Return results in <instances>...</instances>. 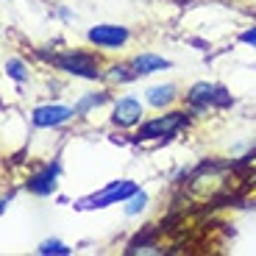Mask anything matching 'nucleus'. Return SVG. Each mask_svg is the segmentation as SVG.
Masks as SVG:
<instances>
[{"label": "nucleus", "mask_w": 256, "mask_h": 256, "mask_svg": "<svg viewBox=\"0 0 256 256\" xmlns=\"http://www.w3.org/2000/svg\"><path fill=\"white\" fill-rule=\"evenodd\" d=\"M50 62L56 64L58 70L64 72H72V76H81V78H100V70H98V58L92 53H84V50H67V53H58V56H50Z\"/></svg>", "instance_id": "f257e3e1"}, {"label": "nucleus", "mask_w": 256, "mask_h": 256, "mask_svg": "<svg viewBox=\"0 0 256 256\" xmlns=\"http://www.w3.org/2000/svg\"><path fill=\"white\" fill-rule=\"evenodd\" d=\"M184 126H186L184 112H170V114H164V117H156V120L145 122L136 136H140V140H164V136H173L176 131H181Z\"/></svg>", "instance_id": "f03ea898"}, {"label": "nucleus", "mask_w": 256, "mask_h": 256, "mask_svg": "<svg viewBox=\"0 0 256 256\" xmlns=\"http://www.w3.org/2000/svg\"><path fill=\"white\" fill-rule=\"evenodd\" d=\"M192 109H209V106H231V95L223 86H214V84H195L192 92L186 95Z\"/></svg>", "instance_id": "7ed1b4c3"}, {"label": "nucleus", "mask_w": 256, "mask_h": 256, "mask_svg": "<svg viewBox=\"0 0 256 256\" xmlns=\"http://www.w3.org/2000/svg\"><path fill=\"white\" fill-rule=\"evenodd\" d=\"M76 114V109H70V106H62V103H56V106H39V109H34V126L39 128H53V126H62V122H67L70 117Z\"/></svg>", "instance_id": "20e7f679"}, {"label": "nucleus", "mask_w": 256, "mask_h": 256, "mask_svg": "<svg viewBox=\"0 0 256 256\" xmlns=\"http://www.w3.org/2000/svg\"><path fill=\"white\" fill-rule=\"evenodd\" d=\"M136 192V186L131 181H114L109 184L103 192H98L95 198L86 200V206H109V204H120V200H128Z\"/></svg>", "instance_id": "39448f33"}, {"label": "nucleus", "mask_w": 256, "mask_h": 256, "mask_svg": "<svg viewBox=\"0 0 256 256\" xmlns=\"http://www.w3.org/2000/svg\"><path fill=\"white\" fill-rule=\"evenodd\" d=\"M128 39V31L122 26H95L90 31V42L98 48H120Z\"/></svg>", "instance_id": "423d86ee"}, {"label": "nucleus", "mask_w": 256, "mask_h": 256, "mask_svg": "<svg viewBox=\"0 0 256 256\" xmlns=\"http://www.w3.org/2000/svg\"><path fill=\"white\" fill-rule=\"evenodd\" d=\"M56 178H58V164L53 162V164H45L42 170H36V173L28 178V190H31L34 195H50V192L56 190Z\"/></svg>", "instance_id": "0eeeda50"}, {"label": "nucleus", "mask_w": 256, "mask_h": 256, "mask_svg": "<svg viewBox=\"0 0 256 256\" xmlns=\"http://www.w3.org/2000/svg\"><path fill=\"white\" fill-rule=\"evenodd\" d=\"M140 117H142L140 100H134V98H120V100L114 103V114H112L114 126H120V128L136 126V122H140Z\"/></svg>", "instance_id": "6e6552de"}, {"label": "nucleus", "mask_w": 256, "mask_h": 256, "mask_svg": "<svg viewBox=\"0 0 256 256\" xmlns=\"http://www.w3.org/2000/svg\"><path fill=\"white\" fill-rule=\"evenodd\" d=\"M131 67V72L134 76H148V72H159V70H167L170 67V62L162 56H156V53H142V56H136L134 62L128 64Z\"/></svg>", "instance_id": "1a4fd4ad"}, {"label": "nucleus", "mask_w": 256, "mask_h": 256, "mask_svg": "<svg viewBox=\"0 0 256 256\" xmlns=\"http://www.w3.org/2000/svg\"><path fill=\"white\" fill-rule=\"evenodd\" d=\"M176 100V86L173 84H164V86H150L148 90V103L156 106V109H164L167 103Z\"/></svg>", "instance_id": "9d476101"}, {"label": "nucleus", "mask_w": 256, "mask_h": 256, "mask_svg": "<svg viewBox=\"0 0 256 256\" xmlns=\"http://www.w3.org/2000/svg\"><path fill=\"white\" fill-rule=\"evenodd\" d=\"M106 100H109V95H106V92H100V95H98V92H95V95H86V98H84V100L76 106V114H86L92 106H100V103H106Z\"/></svg>", "instance_id": "9b49d317"}, {"label": "nucleus", "mask_w": 256, "mask_h": 256, "mask_svg": "<svg viewBox=\"0 0 256 256\" xmlns=\"http://www.w3.org/2000/svg\"><path fill=\"white\" fill-rule=\"evenodd\" d=\"M145 204H148V195H145V192H140V190H136L134 195L128 198L126 212H128V214H136V212H142V209H145Z\"/></svg>", "instance_id": "f8f14e48"}, {"label": "nucleus", "mask_w": 256, "mask_h": 256, "mask_svg": "<svg viewBox=\"0 0 256 256\" xmlns=\"http://www.w3.org/2000/svg\"><path fill=\"white\" fill-rule=\"evenodd\" d=\"M39 254H62V256H67L70 248H67L64 242H58V240H48V242L39 245Z\"/></svg>", "instance_id": "ddd939ff"}, {"label": "nucleus", "mask_w": 256, "mask_h": 256, "mask_svg": "<svg viewBox=\"0 0 256 256\" xmlns=\"http://www.w3.org/2000/svg\"><path fill=\"white\" fill-rule=\"evenodd\" d=\"M6 70L12 78H17V81H26L28 72H26V64L20 62V58H12V62H6Z\"/></svg>", "instance_id": "4468645a"}, {"label": "nucleus", "mask_w": 256, "mask_h": 256, "mask_svg": "<svg viewBox=\"0 0 256 256\" xmlns=\"http://www.w3.org/2000/svg\"><path fill=\"white\" fill-rule=\"evenodd\" d=\"M240 39H242L245 45L256 48V26H254V28H248V31H242V34H240Z\"/></svg>", "instance_id": "2eb2a0df"}]
</instances>
